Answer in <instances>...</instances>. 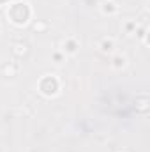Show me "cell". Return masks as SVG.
<instances>
[{"mask_svg": "<svg viewBox=\"0 0 150 152\" xmlns=\"http://www.w3.org/2000/svg\"><path fill=\"white\" fill-rule=\"evenodd\" d=\"M28 14H30V11H28L27 4H14V5L9 9V16H11V20H12L16 25H23V23L27 21Z\"/></svg>", "mask_w": 150, "mask_h": 152, "instance_id": "cell-1", "label": "cell"}, {"mask_svg": "<svg viewBox=\"0 0 150 152\" xmlns=\"http://www.w3.org/2000/svg\"><path fill=\"white\" fill-rule=\"evenodd\" d=\"M41 90L44 92V94H55L57 92V81L53 80V78H44L42 80V83H41Z\"/></svg>", "mask_w": 150, "mask_h": 152, "instance_id": "cell-2", "label": "cell"}, {"mask_svg": "<svg viewBox=\"0 0 150 152\" xmlns=\"http://www.w3.org/2000/svg\"><path fill=\"white\" fill-rule=\"evenodd\" d=\"M104 50H111V42H104Z\"/></svg>", "mask_w": 150, "mask_h": 152, "instance_id": "cell-3", "label": "cell"}, {"mask_svg": "<svg viewBox=\"0 0 150 152\" xmlns=\"http://www.w3.org/2000/svg\"><path fill=\"white\" fill-rule=\"evenodd\" d=\"M4 2H5V0H0V4H4Z\"/></svg>", "mask_w": 150, "mask_h": 152, "instance_id": "cell-4", "label": "cell"}]
</instances>
